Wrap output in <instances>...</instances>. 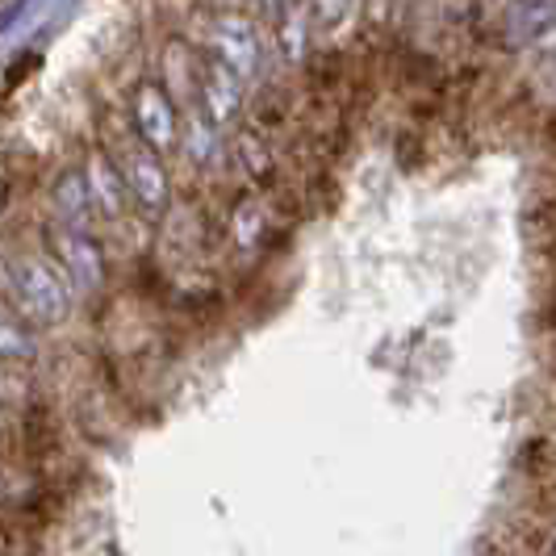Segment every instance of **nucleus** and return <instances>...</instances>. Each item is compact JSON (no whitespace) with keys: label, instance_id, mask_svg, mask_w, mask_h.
Returning a JSON list of instances; mask_svg holds the SVG:
<instances>
[{"label":"nucleus","instance_id":"obj_1","mask_svg":"<svg viewBox=\"0 0 556 556\" xmlns=\"http://www.w3.org/2000/svg\"><path fill=\"white\" fill-rule=\"evenodd\" d=\"M4 285H9V302L26 318L34 331H47L67 323V314L76 306V289L67 285L63 268L51 255H13L4 268Z\"/></svg>","mask_w":556,"mask_h":556},{"label":"nucleus","instance_id":"obj_2","mask_svg":"<svg viewBox=\"0 0 556 556\" xmlns=\"http://www.w3.org/2000/svg\"><path fill=\"white\" fill-rule=\"evenodd\" d=\"M110 160L122 172V185H126L130 201L147 218H160L172 205V176H167L164 155H155L135 130H122L117 142L110 147Z\"/></svg>","mask_w":556,"mask_h":556},{"label":"nucleus","instance_id":"obj_3","mask_svg":"<svg viewBox=\"0 0 556 556\" xmlns=\"http://www.w3.org/2000/svg\"><path fill=\"white\" fill-rule=\"evenodd\" d=\"M130 130L164 160L180 151V110L164 92V84H139L135 88V97H130Z\"/></svg>","mask_w":556,"mask_h":556},{"label":"nucleus","instance_id":"obj_4","mask_svg":"<svg viewBox=\"0 0 556 556\" xmlns=\"http://www.w3.org/2000/svg\"><path fill=\"white\" fill-rule=\"evenodd\" d=\"M210 51H214L210 59H218L223 67H230L243 84L255 80L260 67H264L260 34H255V26H251L248 17H239V13L214 17V26H210Z\"/></svg>","mask_w":556,"mask_h":556},{"label":"nucleus","instance_id":"obj_5","mask_svg":"<svg viewBox=\"0 0 556 556\" xmlns=\"http://www.w3.org/2000/svg\"><path fill=\"white\" fill-rule=\"evenodd\" d=\"M51 248H55V264L63 268L67 285L80 293H97L105 285V255L92 235L67 230V226H51Z\"/></svg>","mask_w":556,"mask_h":556},{"label":"nucleus","instance_id":"obj_6","mask_svg":"<svg viewBox=\"0 0 556 556\" xmlns=\"http://www.w3.org/2000/svg\"><path fill=\"white\" fill-rule=\"evenodd\" d=\"M243 80L223 67L218 59H201L197 63V105L210 113L218 126H230L243 113Z\"/></svg>","mask_w":556,"mask_h":556},{"label":"nucleus","instance_id":"obj_7","mask_svg":"<svg viewBox=\"0 0 556 556\" xmlns=\"http://www.w3.org/2000/svg\"><path fill=\"white\" fill-rule=\"evenodd\" d=\"M510 47H556V0H515L506 13Z\"/></svg>","mask_w":556,"mask_h":556},{"label":"nucleus","instance_id":"obj_8","mask_svg":"<svg viewBox=\"0 0 556 556\" xmlns=\"http://www.w3.org/2000/svg\"><path fill=\"white\" fill-rule=\"evenodd\" d=\"M80 172H84V180H88V193H92L97 214L117 223V218L126 214L130 193H126V185H122V172H117V164L110 160V151H92V155L84 160Z\"/></svg>","mask_w":556,"mask_h":556},{"label":"nucleus","instance_id":"obj_9","mask_svg":"<svg viewBox=\"0 0 556 556\" xmlns=\"http://www.w3.org/2000/svg\"><path fill=\"white\" fill-rule=\"evenodd\" d=\"M51 201H55V226H67V230H80V235H92L97 226V205H92V193H88V180H84L80 167L63 172L51 189Z\"/></svg>","mask_w":556,"mask_h":556},{"label":"nucleus","instance_id":"obj_10","mask_svg":"<svg viewBox=\"0 0 556 556\" xmlns=\"http://www.w3.org/2000/svg\"><path fill=\"white\" fill-rule=\"evenodd\" d=\"M180 147H185V155L201 167H210L223 155V126L201 110L197 101L180 110Z\"/></svg>","mask_w":556,"mask_h":556},{"label":"nucleus","instance_id":"obj_11","mask_svg":"<svg viewBox=\"0 0 556 556\" xmlns=\"http://www.w3.org/2000/svg\"><path fill=\"white\" fill-rule=\"evenodd\" d=\"M34 327L13 306H0V361H29Z\"/></svg>","mask_w":556,"mask_h":556},{"label":"nucleus","instance_id":"obj_12","mask_svg":"<svg viewBox=\"0 0 556 556\" xmlns=\"http://www.w3.org/2000/svg\"><path fill=\"white\" fill-rule=\"evenodd\" d=\"M235 243L243 251H251L260 239H264V230H268V205L260 201V197H248L239 210H235Z\"/></svg>","mask_w":556,"mask_h":556},{"label":"nucleus","instance_id":"obj_13","mask_svg":"<svg viewBox=\"0 0 556 556\" xmlns=\"http://www.w3.org/2000/svg\"><path fill=\"white\" fill-rule=\"evenodd\" d=\"M239 151H243V155H239V164H243V172H248V176H264V172H268V164H273V160H268V151H264V142L243 139V142H239Z\"/></svg>","mask_w":556,"mask_h":556},{"label":"nucleus","instance_id":"obj_14","mask_svg":"<svg viewBox=\"0 0 556 556\" xmlns=\"http://www.w3.org/2000/svg\"><path fill=\"white\" fill-rule=\"evenodd\" d=\"M535 84H540V92H544L548 101H556V59H548V63H544V72L535 76Z\"/></svg>","mask_w":556,"mask_h":556},{"label":"nucleus","instance_id":"obj_15","mask_svg":"<svg viewBox=\"0 0 556 556\" xmlns=\"http://www.w3.org/2000/svg\"><path fill=\"white\" fill-rule=\"evenodd\" d=\"M318 4V17L331 26L334 17H343V9H348V0H314Z\"/></svg>","mask_w":556,"mask_h":556},{"label":"nucleus","instance_id":"obj_16","mask_svg":"<svg viewBox=\"0 0 556 556\" xmlns=\"http://www.w3.org/2000/svg\"><path fill=\"white\" fill-rule=\"evenodd\" d=\"M548 556H556V540H553V553H548Z\"/></svg>","mask_w":556,"mask_h":556}]
</instances>
